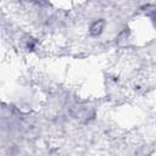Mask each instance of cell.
I'll return each instance as SVG.
<instances>
[{
	"label": "cell",
	"instance_id": "obj_1",
	"mask_svg": "<svg viewBox=\"0 0 156 156\" xmlns=\"http://www.w3.org/2000/svg\"><path fill=\"white\" fill-rule=\"evenodd\" d=\"M102 26H104V23H102V21H99V22H95L93 26H91V28H90V32L94 34V35H96V34H99L101 30H102Z\"/></svg>",
	"mask_w": 156,
	"mask_h": 156
}]
</instances>
